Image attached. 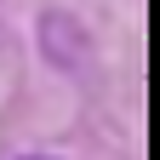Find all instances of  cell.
<instances>
[{
  "mask_svg": "<svg viewBox=\"0 0 160 160\" xmlns=\"http://www.w3.org/2000/svg\"><path fill=\"white\" fill-rule=\"evenodd\" d=\"M12 160H63V154H12Z\"/></svg>",
  "mask_w": 160,
  "mask_h": 160,
  "instance_id": "cell-1",
  "label": "cell"
}]
</instances>
